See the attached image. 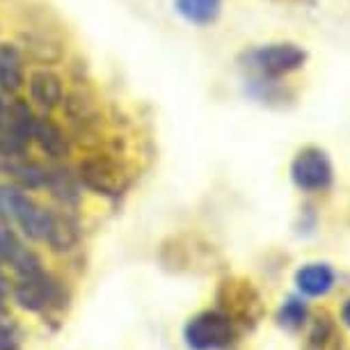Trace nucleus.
Segmentation results:
<instances>
[{
	"mask_svg": "<svg viewBox=\"0 0 350 350\" xmlns=\"http://www.w3.org/2000/svg\"><path fill=\"white\" fill-rule=\"evenodd\" d=\"M239 327L220 309H204L190 316L183 327V341L190 350H227L234 346Z\"/></svg>",
	"mask_w": 350,
	"mask_h": 350,
	"instance_id": "1",
	"label": "nucleus"
},
{
	"mask_svg": "<svg viewBox=\"0 0 350 350\" xmlns=\"http://www.w3.org/2000/svg\"><path fill=\"white\" fill-rule=\"evenodd\" d=\"M217 309L222 314H227L236 323V327L243 329H254L261 323L263 314H266L261 295L252 286V282L236 280V277L220 284V288H217Z\"/></svg>",
	"mask_w": 350,
	"mask_h": 350,
	"instance_id": "2",
	"label": "nucleus"
},
{
	"mask_svg": "<svg viewBox=\"0 0 350 350\" xmlns=\"http://www.w3.org/2000/svg\"><path fill=\"white\" fill-rule=\"evenodd\" d=\"M78 181L96 195L117 197L126 186V170L110 154H90L78 163Z\"/></svg>",
	"mask_w": 350,
	"mask_h": 350,
	"instance_id": "3",
	"label": "nucleus"
},
{
	"mask_svg": "<svg viewBox=\"0 0 350 350\" xmlns=\"http://www.w3.org/2000/svg\"><path fill=\"white\" fill-rule=\"evenodd\" d=\"M14 300L21 309L35 314L67 307V298H64L60 282H55L44 270L28 277H18V284L14 286Z\"/></svg>",
	"mask_w": 350,
	"mask_h": 350,
	"instance_id": "4",
	"label": "nucleus"
},
{
	"mask_svg": "<svg viewBox=\"0 0 350 350\" xmlns=\"http://www.w3.org/2000/svg\"><path fill=\"white\" fill-rule=\"evenodd\" d=\"M291 179L305 193H323L332 186V165L325 151L307 147L293 158Z\"/></svg>",
	"mask_w": 350,
	"mask_h": 350,
	"instance_id": "5",
	"label": "nucleus"
},
{
	"mask_svg": "<svg viewBox=\"0 0 350 350\" xmlns=\"http://www.w3.org/2000/svg\"><path fill=\"white\" fill-rule=\"evenodd\" d=\"M252 67L266 78H280L284 74L300 69L307 60V53L295 44H270L256 49L252 55Z\"/></svg>",
	"mask_w": 350,
	"mask_h": 350,
	"instance_id": "6",
	"label": "nucleus"
},
{
	"mask_svg": "<svg viewBox=\"0 0 350 350\" xmlns=\"http://www.w3.org/2000/svg\"><path fill=\"white\" fill-rule=\"evenodd\" d=\"M0 259L8 261L18 277H28L44 270L39 256L32 250L25 247L14 236V231L10 229H0Z\"/></svg>",
	"mask_w": 350,
	"mask_h": 350,
	"instance_id": "7",
	"label": "nucleus"
},
{
	"mask_svg": "<svg viewBox=\"0 0 350 350\" xmlns=\"http://www.w3.org/2000/svg\"><path fill=\"white\" fill-rule=\"evenodd\" d=\"M336 275L327 263H307L295 273V286L307 298H323L334 288Z\"/></svg>",
	"mask_w": 350,
	"mask_h": 350,
	"instance_id": "8",
	"label": "nucleus"
},
{
	"mask_svg": "<svg viewBox=\"0 0 350 350\" xmlns=\"http://www.w3.org/2000/svg\"><path fill=\"white\" fill-rule=\"evenodd\" d=\"M28 88L32 101L42 108L51 110L55 105L62 103L64 98V88H62V78L51 69H35L28 78Z\"/></svg>",
	"mask_w": 350,
	"mask_h": 350,
	"instance_id": "9",
	"label": "nucleus"
},
{
	"mask_svg": "<svg viewBox=\"0 0 350 350\" xmlns=\"http://www.w3.org/2000/svg\"><path fill=\"white\" fill-rule=\"evenodd\" d=\"M39 149L49 158H67L69 156V137L64 135L60 124H55L51 117H39L35 122V133Z\"/></svg>",
	"mask_w": 350,
	"mask_h": 350,
	"instance_id": "10",
	"label": "nucleus"
},
{
	"mask_svg": "<svg viewBox=\"0 0 350 350\" xmlns=\"http://www.w3.org/2000/svg\"><path fill=\"white\" fill-rule=\"evenodd\" d=\"M46 245L57 254H67L76 247L78 243V227L69 215L64 213H53L51 217V227L46 234Z\"/></svg>",
	"mask_w": 350,
	"mask_h": 350,
	"instance_id": "11",
	"label": "nucleus"
},
{
	"mask_svg": "<svg viewBox=\"0 0 350 350\" xmlns=\"http://www.w3.org/2000/svg\"><path fill=\"white\" fill-rule=\"evenodd\" d=\"M305 350H341V334L332 316L323 312L312 321Z\"/></svg>",
	"mask_w": 350,
	"mask_h": 350,
	"instance_id": "12",
	"label": "nucleus"
},
{
	"mask_svg": "<svg viewBox=\"0 0 350 350\" xmlns=\"http://www.w3.org/2000/svg\"><path fill=\"white\" fill-rule=\"evenodd\" d=\"M0 88L16 92L23 88V60L18 49L0 44Z\"/></svg>",
	"mask_w": 350,
	"mask_h": 350,
	"instance_id": "13",
	"label": "nucleus"
},
{
	"mask_svg": "<svg viewBox=\"0 0 350 350\" xmlns=\"http://www.w3.org/2000/svg\"><path fill=\"white\" fill-rule=\"evenodd\" d=\"M277 327H282L284 332H300L302 327L309 323V307L300 295H288L277 309Z\"/></svg>",
	"mask_w": 350,
	"mask_h": 350,
	"instance_id": "14",
	"label": "nucleus"
},
{
	"mask_svg": "<svg viewBox=\"0 0 350 350\" xmlns=\"http://www.w3.org/2000/svg\"><path fill=\"white\" fill-rule=\"evenodd\" d=\"M176 12L195 25H208L220 16L222 0H174Z\"/></svg>",
	"mask_w": 350,
	"mask_h": 350,
	"instance_id": "15",
	"label": "nucleus"
},
{
	"mask_svg": "<svg viewBox=\"0 0 350 350\" xmlns=\"http://www.w3.org/2000/svg\"><path fill=\"white\" fill-rule=\"evenodd\" d=\"M23 46L32 60L42 64H53L62 60V46L46 35H23Z\"/></svg>",
	"mask_w": 350,
	"mask_h": 350,
	"instance_id": "16",
	"label": "nucleus"
},
{
	"mask_svg": "<svg viewBox=\"0 0 350 350\" xmlns=\"http://www.w3.org/2000/svg\"><path fill=\"white\" fill-rule=\"evenodd\" d=\"M46 188L51 190V195L62 204H76L81 200L78 193V181L69 174L67 170H53L49 172V179H46Z\"/></svg>",
	"mask_w": 350,
	"mask_h": 350,
	"instance_id": "17",
	"label": "nucleus"
},
{
	"mask_svg": "<svg viewBox=\"0 0 350 350\" xmlns=\"http://www.w3.org/2000/svg\"><path fill=\"white\" fill-rule=\"evenodd\" d=\"M10 170H12V174H14L16 179H18V183H21V186L32 188V190H35V188H46L49 170H44L42 165L23 161V163H12Z\"/></svg>",
	"mask_w": 350,
	"mask_h": 350,
	"instance_id": "18",
	"label": "nucleus"
},
{
	"mask_svg": "<svg viewBox=\"0 0 350 350\" xmlns=\"http://www.w3.org/2000/svg\"><path fill=\"white\" fill-rule=\"evenodd\" d=\"M28 200V195L16 186H0V217L14 222L18 208L23 206V202Z\"/></svg>",
	"mask_w": 350,
	"mask_h": 350,
	"instance_id": "19",
	"label": "nucleus"
},
{
	"mask_svg": "<svg viewBox=\"0 0 350 350\" xmlns=\"http://www.w3.org/2000/svg\"><path fill=\"white\" fill-rule=\"evenodd\" d=\"M0 350H21V339H18L16 329L0 323Z\"/></svg>",
	"mask_w": 350,
	"mask_h": 350,
	"instance_id": "20",
	"label": "nucleus"
},
{
	"mask_svg": "<svg viewBox=\"0 0 350 350\" xmlns=\"http://www.w3.org/2000/svg\"><path fill=\"white\" fill-rule=\"evenodd\" d=\"M341 323L350 327V300H346V305L341 307Z\"/></svg>",
	"mask_w": 350,
	"mask_h": 350,
	"instance_id": "21",
	"label": "nucleus"
},
{
	"mask_svg": "<svg viewBox=\"0 0 350 350\" xmlns=\"http://www.w3.org/2000/svg\"><path fill=\"white\" fill-rule=\"evenodd\" d=\"M0 117H3V101H0Z\"/></svg>",
	"mask_w": 350,
	"mask_h": 350,
	"instance_id": "22",
	"label": "nucleus"
},
{
	"mask_svg": "<svg viewBox=\"0 0 350 350\" xmlns=\"http://www.w3.org/2000/svg\"><path fill=\"white\" fill-rule=\"evenodd\" d=\"M0 158H5V156H3V154H0Z\"/></svg>",
	"mask_w": 350,
	"mask_h": 350,
	"instance_id": "23",
	"label": "nucleus"
}]
</instances>
